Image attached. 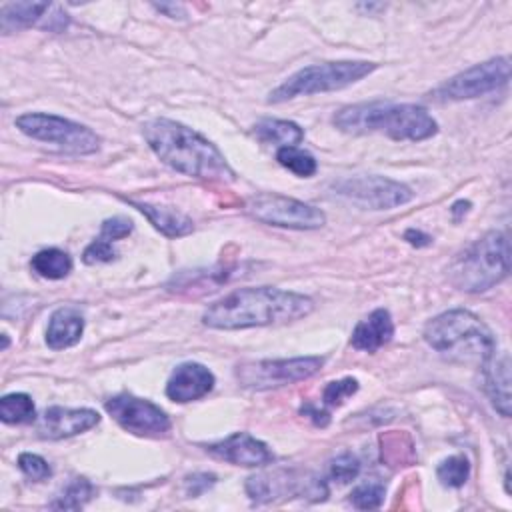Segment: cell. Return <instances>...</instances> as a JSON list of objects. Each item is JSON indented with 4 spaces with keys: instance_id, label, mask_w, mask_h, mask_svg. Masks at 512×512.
Segmentation results:
<instances>
[{
    "instance_id": "1",
    "label": "cell",
    "mask_w": 512,
    "mask_h": 512,
    "mask_svg": "<svg viewBox=\"0 0 512 512\" xmlns=\"http://www.w3.org/2000/svg\"><path fill=\"white\" fill-rule=\"evenodd\" d=\"M312 308V298L298 292L270 286L238 288L210 304L202 314V322L216 330H242L292 322L308 316Z\"/></svg>"
},
{
    "instance_id": "2",
    "label": "cell",
    "mask_w": 512,
    "mask_h": 512,
    "mask_svg": "<svg viewBox=\"0 0 512 512\" xmlns=\"http://www.w3.org/2000/svg\"><path fill=\"white\" fill-rule=\"evenodd\" d=\"M142 134L152 152L180 174L216 182L236 178L224 154L208 138L176 120L154 118L144 124Z\"/></svg>"
},
{
    "instance_id": "3",
    "label": "cell",
    "mask_w": 512,
    "mask_h": 512,
    "mask_svg": "<svg viewBox=\"0 0 512 512\" xmlns=\"http://www.w3.org/2000/svg\"><path fill=\"white\" fill-rule=\"evenodd\" d=\"M334 126L350 134L382 132L392 140L420 142L438 132L436 120L426 108L416 104L362 102L342 108L334 114Z\"/></svg>"
},
{
    "instance_id": "4",
    "label": "cell",
    "mask_w": 512,
    "mask_h": 512,
    "mask_svg": "<svg viewBox=\"0 0 512 512\" xmlns=\"http://www.w3.org/2000/svg\"><path fill=\"white\" fill-rule=\"evenodd\" d=\"M424 340L436 352L460 362L478 360L482 364L496 350L490 328L478 316L462 308L432 318L424 328Z\"/></svg>"
},
{
    "instance_id": "5",
    "label": "cell",
    "mask_w": 512,
    "mask_h": 512,
    "mask_svg": "<svg viewBox=\"0 0 512 512\" xmlns=\"http://www.w3.org/2000/svg\"><path fill=\"white\" fill-rule=\"evenodd\" d=\"M510 272V242L504 232H488L460 252L448 268L450 282L464 292H486Z\"/></svg>"
},
{
    "instance_id": "6",
    "label": "cell",
    "mask_w": 512,
    "mask_h": 512,
    "mask_svg": "<svg viewBox=\"0 0 512 512\" xmlns=\"http://www.w3.org/2000/svg\"><path fill=\"white\" fill-rule=\"evenodd\" d=\"M376 70L374 62L364 60H340V62H324L304 66L292 76H288L278 88H274L268 96V102H286L296 96H308L318 92H332L342 90L370 72Z\"/></svg>"
},
{
    "instance_id": "7",
    "label": "cell",
    "mask_w": 512,
    "mask_h": 512,
    "mask_svg": "<svg viewBox=\"0 0 512 512\" xmlns=\"http://www.w3.org/2000/svg\"><path fill=\"white\" fill-rule=\"evenodd\" d=\"M16 126L26 136L56 144L58 148L70 154H92L100 148V136L94 130L56 114H46V112L22 114L16 118Z\"/></svg>"
},
{
    "instance_id": "8",
    "label": "cell",
    "mask_w": 512,
    "mask_h": 512,
    "mask_svg": "<svg viewBox=\"0 0 512 512\" xmlns=\"http://www.w3.org/2000/svg\"><path fill=\"white\" fill-rule=\"evenodd\" d=\"M244 210L250 218L262 224L292 230H314L326 222V216L320 208L276 192H258L248 196Z\"/></svg>"
},
{
    "instance_id": "9",
    "label": "cell",
    "mask_w": 512,
    "mask_h": 512,
    "mask_svg": "<svg viewBox=\"0 0 512 512\" xmlns=\"http://www.w3.org/2000/svg\"><path fill=\"white\" fill-rule=\"evenodd\" d=\"M324 364L322 356H300L290 360L244 362L236 368L240 386L250 390H270L314 376Z\"/></svg>"
},
{
    "instance_id": "10",
    "label": "cell",
    "mask_w": 512,
    "mask_h": 512,
    "mask_svg": "<svg viewBox=\"0 0 512 512\" xmlns=\"http://www.w3.org/2000/svg\"><path fill=\"white\" fill-rule=\"evenodd\" d=\"M334 192L368 210H388L412 200V190L386 176H350L334 184Z\"/></svg>"
},
{
    "instance_id": "11",
    "label": "cell",
    "mask_w": 512,
    "mask_h": 512,
    "mask_svg": "<svg viewBox=\"0 0 512 512\" xmlns=\"http://www.w3.org/2000/svg\"><path fill=\"white\" fill-rule=\"evenodd\" d=\"M104 408L126 432L136 436L160 438L172 428L168 414L160 406L126 392L106 400Z\"/></svg>"
},
{
    "instance_id": "12",
    "label": "cell",
    "mask_w": 512,
    "mask_h": 512,
    "mask_svg": "<svg viewBox=\"0 0 512 512\" xmlns=\"http://www.w3.org/2000/svg\"><path fill=\"white\" fill-rule=\"evenodd\" d=\"M510 80V60L506 56L474 64L452 76L434 94L444 100H470L506 86Z\"/></svg>"
},
{
    "instance_id": "13",
    "label": "cell",
    "mask_w": 512,
    "mask_h": 512,
    "mask_svg": "<svg viewBox=\"0 0 512 512\" xmlns=\"http://www.w3.org/2000/svg\"><path fill=\"white\" fill-rule=\"evenodd\" d=\"M206 452L224 462L248 468L264 466L274 460L272 450L262 440H256L246 432H234L224 440L206 444Z\"/></svg>"
},
{
    "instance_id": "14",
    "label": "cell",
    "mask_w": 512,
    "mask_h": 512,
    "mask_svg": "<svg viewBox=\"0 0 512 512\" xmlns=\"http://www.w3.org/2000/svg\"><path fill=\"white\" fill-rule=\"evenodd\" d=\"M100 422L98 412L90 408H62V406H52L44 410V414L38 420V436L48 438V440H60L68 436L82 434L96 426Z\"/></svg>"
},
{
    "instance_id": "15",
    "label": "cell",
    "mask_w": 512,
    "mask_h": 512,
    "mask_svg": "<svg viewBox=\"0 0 512 512\" xmlns=\"http://www.w3.org/2000/svg\"><path fill=\"white\" fill-rule=\"evenodd\" d=\"M54 4L50 2H8L0 6V28L4 34L16 32L20 28H28L46 20V28L62 30L68 24V16L60 10L54 16H46Z\"/></svg>"
},
{
    "instance_id": "16",
    "label": "cell",
    "mask_w": 512,
    "mask_h": 512,
    "mask_svg": "<svg viewBox=\"0 0 512 512\" xmlns=\"http://www.w3.org/2000/svg\"><path fill=\"white\" fill-rule=\"evenodd\" d=\"M214 388V374L198 362L180 364L166 382V396L174 402H192Z\"/></svg>"
},
{
    "instance_id": "17",
    "label": "cell",
    "mask_w": 512,
    "mask_h": 512,
    "mask_svg": "<svg viewBox=\"0 0 512 512\" xmlns=\"http://www.w3.org/2000/svg\"><path fill=\"white\" fill-rule=\"evenodd\" d=\"M484 390L492 406L504 416H510V358L508 352H492L482 362Z\"/></svg>"
},
{
    "instance_id": "18",
    "label": "cell",
    "mask_w": 512,
    "mask_h": 512,
    "mask_svg": "<svg viewBox=\"0 0 512 512\" xmlns=\"http://www.w3.org/2000/svg\"><path fill=\"white\" fill-rule=\"evenodd\" d=\"M394 336V322L386 308L372 310L366 318H362L352 330L350 344L356 350L376 352L384 344H388Z\"/></svg>"
},
{
    "instance_id": "19",
    "label": "cell",
    "mask_w": 512,
    "mask_h": 512,
    "mask_svg": "<svg viewBox=\"0 0 512 512\" xmlns=\"http://www.w3.org/2000/svg\"><path fill=\"white\" fill-rule=\"evenodd\" d=\"M84 332V318L74 308H58L52 312L46 328V344L52 350H64L74 346Z\"/></svg>"
},
{
    "instance_id": "20",
    "label": "cell",
    "mask_w": 512,
    "mask_h": 512,
    "mask_svg": "<svg viewBox=\"0 0 512 512\" xmlns=\"http://www.w3.org/2000/svg\"><path fill=\"white\" fill-rule=\"evenodd\" d=\"M298 480L286 470L260 472L246 480V492L254 502H270L286 492H296Z\"/></svg>"
},
{
    "instance_id": "21",
    "label": "cell",
    "mask_w": 512,
    "mask_h": 512,
    "mask_svg": "<svg viewBox=\"0 0 512 512\" xmlns=\"http://www.w3.org/2000/svg\"><path fill=\"white\" fill-rule=\"evenodd\" d=\"M130 204L134 208H138L154 224V228L160 230L168 238L186 236L194 228V224H192V220L188 216H184L182 212H176L172 208L154 206V204H146V202H134V200H130Z\"/></svg>"
},
{
    "instance_id": "22",
    "label": "cell",
    "mask_w": 512,
    "mask_h": 512,
    "mask_svg": "<svg viewBox=\"0 0 512 512\" xmlns=\"http://www.w3.org/2000/svg\"><path fill=\"white\" fill-rule=\"evenodd\" d=\"M254 136L264 144H276L278 148L284 146H296L304 138V130L290 122V120H278V118H266L260 120L254 126Z\"/></svg>"
},
{
    "instance_id": "23",
    "label": "cell",
    "mask_w": 512,
    "mask_h": 512,
    "mask_svg": "<svg viewBox=\"0 0 512 512\" xmlns=\"http://www.w3.org/2000/svg\"><path fill=\"white\" fill-rule=\"evenodd\" d=\"M30 266L38 276H42L46 280H60L70 274L72 258L64 250L46 248L32 256Z\"/></svg>"
},
{
    "instance_id": "24",
    "label": "cell",
    "mask_w": 512,
    "mask_h": 512,
    "mask_svg": "<svg viewBox=\"0 0 512 512\" xmlns=\"http://www.w3.org/2000/svg\"><path fill=\"white\" fill-rule=\"evenodd\" d=\"M0 418L4 424H30L36 420V408L28 394L14 392L0 400Z\"/></svg>"
},
{
    "instance_id": "25",
    "label": "cell",
    "mask_w": 512,
    "mask_h": 512,
    "mask_svg": "<svg viewBox=\"0 0 512 512\" xmlns=\"http://www.w3.org/2000/svg\"><path fill=\"white\" fill-rule=\"evenodd\" d=\"M276 160L288 168L290 172H294L296 176L300 178H310L316 174L318 170V164H316V158L306 152V150H300L298 146H284V148H278L276 150Z\"/></svg>"
},
{
    "instance_id": "26",
    "label": "cell",
    "mask_w": 512,
    "mask_h": 512,
    "mask_svg": "<svg viewBox=\"0 0 512 512\" xmlns=\"http://www.w3.org/2000/svg\"><path fill=\"white\" fill-rule=\"evenodd\" d=\"M94 486L86 478H74L60 496L50 504L54 510H80L92 496H94Z\"/></svg>"
},
{
    "instance_id": "27",
    "label": "cell",
    "mask_w": 512,
    "mask_h": 512,
    "mask_svg": "<svg viewBox=\"0 0 512 512\" xmlns=\"http://www.w3.org/2000/svg\"><path fill=\"white\" fill-rule=\"evenodd\" d=\"M438 480L448 488H460L466 484L470 476V462L462 454H454L444 458L436 468Z\"/></svg>"
},
{
    "instance_id": "28",
    "label": "cell",
    "mask_w": 512,
    "mask_h": 512,
    "mask_svg": "<svg viewBox=\"0 0 512 512\" xmlns=\"http://www.w3.org/2000/svg\"><path fill=\"white\" fill-rule=\"evenodd\" d=\"M386 486L380 480H366L350 492V504L358 510H376L382 506Z\"/></svg>"
},
{
    "instance_id": "29",
    "label": "cell",
    "mask_w": 512,
    "mask_h": 512,
    "mask_svg": "<svg viewBox=\"0 0 512 512\" xmlns=\"http://www.w3.org/2000/svg\"><path fill=\"white\" fill-rule=\"evenodd\" d=\"M406 436L400 432H390L386 436H380L382 442V460H386L390 466H404L408 462H412L414 452H412V444H408L406 448L402 446V440Z\"/></svg>"
},
{
    "instance_id": "30",
    "label": "cell",
    "mask_w": 512,
    "mask_h": 512,
    "mask_svg": "<svg viewBox=\"0 0 512 512\" xmlns=\"http://www.w3.org/2000/svg\"><path fill=\"white\" fill-rule=\"evenodd\" d=\"M356 390H358V380L350 378V376L334 380V382H328L324 392H322V402H324L326 408L342 406L346 402V398L356 394Z\"/></svg>"
},
{
    "instance_id": "31",
    "label": "cell",
    "mask_w": 512,
    "mask_h": 512,
    "mask_svg": "<svg viewBox=\"0 0 512 512\" xmlns=\"http://www.w3.org/2000/svg\"><path fill=\"white\" fill-rule=\"evenodd\" d=\"M358 474H360V460L354 454H350V452H344V454L336 456L330 462V468H328L330 480H334L338 484H348Z\"/></svg>"
},
{
    "instance_id": "32",
    "label": "cell",
    "mask_w": 512,
    "mask_h": 512,
    "mask_svg": "<svg viewBox=\"0 0 512 512\" xmlns=\"http://www.w3.org/2000/svg\"><path fill=\"white\" fill-rule=\"evenodd\" d=\"M18 466L34 482H42V480L50 478V474H52V468L48 466V462L42 456L32 454V452H22L18 456Z\"/></svg>"
},
{
    "instance_id": "33",
    "label": "cell",
    "mask_w": 512,
    "mask_h": 512,
    "mask_svg": "<svg viewBox=\"0 0 512 512\" xmlns=\"http://www.w3.org/2000/svg\"><path fill=\"white\" fill-rule=\"evenodd\" d=\"M116 258V250L112 248V242L106 238H98L90 242L82 254V260L86 264H100V262H112Z\"/></svg>"
},
{
    "instance_id": "34",
    "label": "cell",
    "mask_w": 512,
    "mask_h": 512,
    "mask_svg": "<svg viewBox=\"0 0 512 512\" xmlns=\"http://www.w3.org/2000/svg\"><path fill=\"white\" fill-rule=\"evenodd\" d=\"M132 232V220L124 218V216H114V218H108L102 222V228H100V236L106 238V240H120L124 236H128Z\"/></svg>"
},
{
    "instance_id": "35",
    "label": "cell",
    "mask_w": 512,
    "mask_h": 512,
    "mask_svg": "<svg viewBox=\"0 0 512 512\" xmlns=\"http://www.w3.org/2000/svg\"><path fill=\"white\" fill-rule=\"evenodd\" d=\"M214 482H216V476H214V474H208V472L192 474V476H188V478L184 480L186 496L196 498V496H200L202 492H206Z\"/></svg>"
},
{
    "instance_id": "36",
    "label": "cell",
    "mask_w": 512,
    "mask_h": 512,
    "mask_svg": "<svg viewBox=\"0 0 512 512\" xmlns=\"http://www.w3.org/2000/svg\"><path fill=\"white\" fill-rule=\"evenodd\" d=\"M404 240H408L412 246H428L432 238H430L428 234L420 232V230L410 228V230H406V232H404Z\"/></svg>"
},
{
    "instance_id": "37",
    "label": "cell",
    "mask_w": 512,
    "mask_h": 512,
    "mask_svg": "<svg viewBox=\"0 0 512 512\" xmlns=\"http://www.w3.org/2000/svg\"><path fill=\"white\" fill-rule=\"evenodd\" d=\"M156 10L168 12L172 18H176V14H180V18L184 16V8L180 4H156Z\"/></svg>"
}]
</instances>
